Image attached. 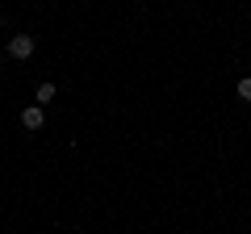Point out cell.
<instances>
[{
  "mask_svg": "<svg viewBox=\"0 0 251 234\" xmlns=\"http://www.w3.org/2000/svg\"><path fill=\"white\" fill-rule=\"evenodd\" d=\"M34 54V38L29 34H13L9 38V59H29Z\"/></svg>",
  "mask_w": 251,
  "mask_h": 234,
  "instance_id": "obj_1",
  "label": "cell"
},
{
  "mask_svg": "<svg viewBox=\"0 0 251 234\" xmlns=\"http://www.w3.org/2000/svg\"><path fill=\"white\" fill-rule=\"evenodd\" d=\"M42 121H46L42 105H29L25 113H21V126H25V130H42Z\"/></svg>",
  "mask_w": 251,
  "mask_h": 234,
  "instance_id": "obj_2",
  "label": "cell"
},
{
  "mask_svg": "<svg viewBox=\"0 0 251 234\" xmlns=\"http://www.w3.org/2000/svg\"><path fill=\"white\" fill-rule=\"evenodd\" d=\"M46 100H54V84H50V80L38 84V105H46Z\"/></svg>",
  "mask_w": 251,
  "mask_h": 234,
  "instance_id": "obj_3",
  "label": "cell"
},
{
  "mask_svg": "<svg viewBox=\"0 0 251 234\" xmlns=\"http://www.w3.org/2000/svg\"><path fill=\"white\" fill-rule=\"evenodd\" d=\"M234 92H239V100H251V75H243V80H239V88H234Z\"/></svg>",
  "mask_w": 251,
  "mask_h": 234,
  "instance_id": "obj_4",
  "label": "cell"
},
{
  "mask_svg": "<svg viewBox=\"0 0 251 234\" xmlns=\"http://www.w3.org/2000/svg\"><path fill=\"white\" fill-rule=\"evenodd\" d=\"M0 71H4V63H0Z\"/></svg>",
  "mask_w": 251,
  "mask_h": 234,
  "instance_id": "obj_5",
  "label": "cell"
}]
</instances>
